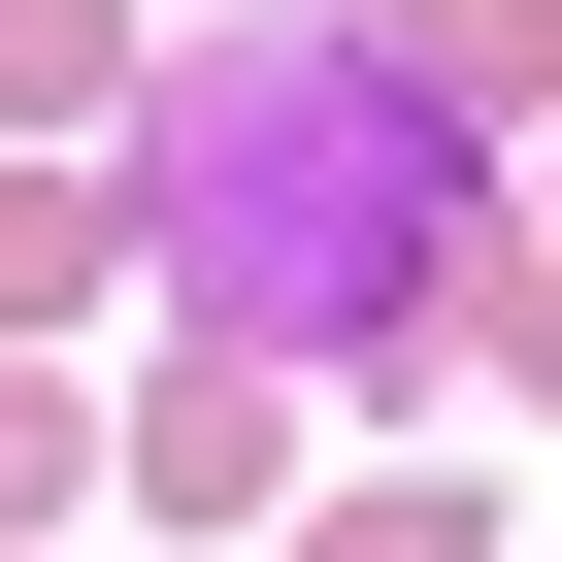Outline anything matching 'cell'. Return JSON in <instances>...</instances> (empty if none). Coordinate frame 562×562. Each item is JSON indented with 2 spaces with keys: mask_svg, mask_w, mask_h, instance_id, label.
<instances>
[{
  "mask_svg": "<svg viewBox=\"0 0 562 562\" xmlns=\"http://www.w3.org/2000/svg\"><path fill=\"white\" fill-rule=\"evenodd\" d=\"M496 232V133L397 100V34L265 0V34H166L133 67V166H100V265H166V364H397L430 265Z\"/></svg>",
  "mask_w": 562,
  "mask_h": 562,
  "instance_id": "cell-1",
  "label": "cell"
},
{
  "mask_svg": "<svg viewBox=\"0 0 562 562\" xmlns=\"http://www.w3.org/2000/svg\"><path fill=\"white\" fill-rule=\"evenodd\" d=\"M100 299V166H0V331H67Z\"/></svg>",
  "mask_w": 562,
  "mask_h": 562,
  "instance_id": "cell-4",
  "label": "cell"
},
{
  "mask_svg": "<svg viewBox=\"0 0 562 562\" xmlns=\"http://www.w3.org/2000/svg\"><path fill=\"white\" fill-rule=\"evenodd\" d=\"M100 463H133L166 529H265V463H299V397H265V364H166V397H133Z\"/></svg>",
  "mask_w": 562,
  "mask_h": 562,
  "instance_id": "cell-2",
  "label": "cell"
},
{
  "mask_svg": "<svg viewBox=\"0 0 562 562\" xmlns=\"http://www.w3.org/2000/svg\"><path fill=\"white\" fill-rule=\"evenodd\" d=\"M299 562H496V496H331Z\"/></svg>",
  "mask_w": 562,
  "mask_h": 562,
  "instance_id": "cell-6",
  "label": "cell"
},
{
  "mask_svg": "<svg viewBox=\"0 0 562 562\" xmlns=\"http://www.w3.org/2000/svg\"><path fill=\"white\" fill-rule=\"evenodd\" d=\"M67 496H100V397H34V364H0V562H67Z\"/></svg>",
  "mask_w": 562,
  "mask_h": 562,
  "instance_id": "cell-5",
  "label": "cell"
},
{
  "mask_svg": "<svg viewBox=\"0 0 562 562\" xmlns=\"http://www.w3.org/2000/svg\"><path fill=\"white\" fill-rule=\"evenodd\" d=\"M0 133H133V0H0Z\"/></svg>",
  "mask_w": 562,
  "mask_h": 562,
  "instance_id": "cell-3",
  "label": "cell"
}]
</instances>
